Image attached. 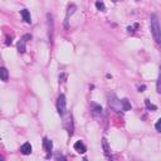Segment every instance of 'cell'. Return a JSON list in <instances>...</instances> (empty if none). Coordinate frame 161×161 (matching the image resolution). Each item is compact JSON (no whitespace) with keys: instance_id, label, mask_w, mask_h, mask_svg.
Segmentation results:
<instances>
[{"instance_id":"1","label":"cell","mask_w":161,"mask_h":161,"mask_svg":"<svg viewBox=\"0 0 161 161\" xmlns=\"http://www.w3.org/2000/svg\"><path fill=\"white\" fill-rule=\"evenodd\" d=\"M150 29H151V34L155 39L156 43H161V27L159 23V18L156 14H152L150 16Z\"/></svg>"},{"instance_id":"2","label":"cell","mask_w":161,"mask_h":161,"mask_svg":"<svg viewBox=\"0 0 161 161\" xmlns=\"http://www.w3.org/2000/svg\"><path fill=\"white\" fill-rule=\"evenodd\" d=\"M107 97H108V106L113 111H116V112H122L124 111V108H122V101L118 99L115 93H108Z\"/></svg>"},{"instance_id":"3","label":"cell","mask_w":161,"mask_h":161,"mask_svg":"<svg viewBox=\"0 0 161 161\" xmlns=\"http://www.w3.org/2000/svg\"><path fill=\"white\" fill-rule=\"evenodd\" d=\"M57 111L60 117H64V115L67 113V99L64 94H59L57 99Z\"/></svg>"},{"instance_id":"4","label":"cell","mask_w":161,"mask_h":161,"mask_svg":"<svg viewBox=\"0 0 161 161\" xmlns=\"http://www.w3.org/2000/svg\"><path fill=\"white\" fill-rule=\"evenodd\" d=\"M47 27H48V39H49V43H53L54 23H53V16L50 14H47Z\"/></svg>"},{"instance_id":"5","label":"cell","mask_w":161,"mask_h":161,"mask_svg":"<svg viewBox=\"0 0 161 161\" xmlns=\"http://www.w3.org/2000/svg\"><path fill=\"white\" fill-rule=\"evenodd\" d=\"M32 39V35L30 34H25V35H23L22 38H20V40H19V43H18V50H19V53H24L25 52V44H27V42L28 40H30Z\"/></svg>"},{"instance_id":"6","label":"cell","mask_w":161,"mask_h":161,"mask_svg":"<svg viewBox=\"0 0 161 161\" xmlns=\"http://www.w3.org/2000/svg\"><path fill=\"white\" fill-rule=\"evenodd\" d=\"M73 147H74V150H76L77 152H79V154H85V152L87 151V147H86V145L82 142V141H77V142L73 145Z\"/></svg>"},{"instance_id":"7","label":"cell","mask_w":161,"mask_h":161,"mask_svg":"<svg viewBox=\"0 0 161 161\" xmlns=\"http://www.w3.org/2000/svg\"><path fill=\"white\" fill-rule=\"evenodd\" d=\"M43 147H44V150H46L48 154H50L52 150H53V142H52L49 138L44 137V138H43Z\"/></svg>"},{"instance_id":"8","label":"cell","mask_w":161,"mask_h":161,"mask_svg":"<svg viewBox=\"0 0 161 161\" xmlns=\"http://www.w3.org/2000/svg\"><path fill=\"white\" fill-rule=\"evenodd\" d=\"M20 15H22L23 20L27 23V24H30L32 23V16H30V13L28 9H23L22 11H20Z\"/></svg>"},{"instance_id":"9","label":"cell","mask_w":161,"mask_h":161,"mask_svg":"<svg viewBox=\"0 0 161 161\" xmlns=\"http://www.w3.org/2000/svg\"><path fill=\"white\" fill-rule=\"evenodd\" d=\"M91 108H92V113L94 116H102L103 111H102V107L97 103H91Z\"/></svg>"},{"instance_id":"10","label":"cell","mask_w":161,"mask_h":161,"mask_svg":"<svg viewBox=\"0 0 161 161\" xmlns=\"http://www.w3.org/2000/svg\"><path fill=\"white\" fill-rule=\"evenodd\" d=\"M32 145L29 142H25L22 145V147H20V152H22L23 155H30L32 154Z\"/></svg>"},{"instance_id":"11","label":"cell","mask_w":161,"mask_h":161,"mask_svg":"<svg viewBox=\"0 0 161 161\" xmlns=\"http://www.w3.org/2000/svg\"><path fill=\"white\" fill-rule=\"evenodd\" d=\"M76 9H77L76 5L72 4V5H69V8H68V10H67V15H66V27H67V28H68V20H69V16L76 11Z\"/></svg>"},{"instance_id":"12","label":"cell","mask_w":161,"mask_h":161,"mask_svg":"<svg viewBox=\"0 0 161 161\" xmlns=\"http://www.w3.org/2000/svg\"><path fill=\"white\" fill-rule=\"evenodd\" d=\"M102 146H103L105 155H106L107 157H110V155H111V149L108 147V144H107V140H106V138H103V140H102Z\"/></svg>"},{"instance_id":"13","label":"cell","mask_w":161,"mask_h":161,"mask_svg":"<svg viewBox=\"0 0 161 161\" xmlns=\"http://www.w3.org/2000/svg\"><path fill=\"white\" fill-rule=\"evenodd\" d=\"M0 73H2V80H3V82H7V80L9 79V72H8V69L5 67H3L2 71H0Z\"/></svg>"},{"instance_id":"14","label":"cell","mask_w":161,"mask_h":161,"mask_svg":"<svg viewBox=\"0 0 161 161\" xmlns=\"http://www.w3.org/2000/svg\"><path fill=\"white\" fill-rule=\"evenodd\" d=\"M121 101H122V108H124V111H130L131 110L130 101L127 98H124V99H121Z\"/></svg>"},{"instance_id":"15","label":"cell","mask_w":161,"mask_h":161,"mask_svg":"<svg viewBox=\"0 0 161 161\" xmlns=\"http://www.w3.org/2000/svg\"><path fill=\"white\" fill-rule=\"evenodd\" d=\"M156 88H157V93L161 94V67H160V69H159V78H157Z\"/></svg>"},{"instance_id":"16","label":"cell","mask_w":161,"mask_h":161,"mask_svg":"<svg viewBox=\"0 0 161 161\" xmlns=\"http://www.w3.org/2000/svg\"><path fill=\"white\" fill-rule=\"evenodd\" d=\"M96 8L98 9V10H101V11H105L106 10V7H105V4L102 3V2H96Z\"/></svg>"},{"instance_id":"17","label":"cell","mask_w":161,"mask_h":161,"mask_svg":"<svg viewBox=\"0 0 161 161\" xmlns=\"http://www.w3.org/2000/svg\"><path fill=\"white\" fill-rule=\"evenodd\" d=\"M145 103H146V107H147L149 110H154V111L156 110V106H154V105H151V103H150V101H149V99H145Z\"/></svg>"},{"instance_id":"18","label":"cell","mask_w":161,"mask_h":161,"mask_svg":"<svg viewBox=\"0 0 161 161\" xmlns=\"http://www.w3.org/2000/svg\"><path fill=\"white\" fill-rule=\"evenodd\" d=\"M155 128H156V130H157L159 132H161V118H160V120L157 121V124L155 125Z\"/></svg>"},{"instance_id":"19","label":"cell","mask_w":161,"mask_h":161,"mask_svg":"<svg viewBox=\"0 0 161 161\" xmlns=\"http://www.w3.org/2000/svg\"><path fill=\"white\" fill-rule=\"evenodd\" d=\"M137 27H138V25H137V24H135V27H128V28H127V30H128L130 33H131V32H135L133 29H135V28H137Z\"/></svg>"},{"instance_id":"20","label":"cell","mask_w":161,"mask_h":161,"mask_svg":"<svg viewBox=\"0 0 161 161\" xmlns=\"http://www.w3.org/2000/svg\"><path fill=\"white\" fill-rule=\"evenodd\" d=\"M138 89H140V92H142V91H144V89H145V86H142V87H140V88H138Z\"/></svg>"},{"instance_id":"21","label":"cell","mask_w":161,"mask_h":161,"mask_svg":"<svg viewBox=\"0 0 161 161\" xmlns=\"http://www.w3.org/2000/svg\"><path fill=\"white\" fill-rule=\"evenodd\" d=\"M112 2H115V3H116V2H120V0H112Z\"/></svg>"}]
</instances>
